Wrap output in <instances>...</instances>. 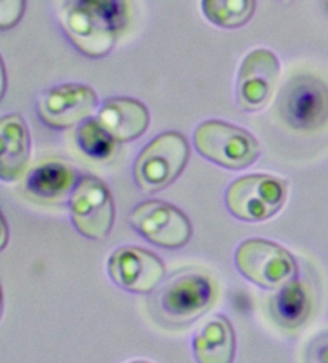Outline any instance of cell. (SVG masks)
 Here are the masks:
<instances>
[{"label":"cell","instance_id":"1","mask_svg":"<svg viewBox=\"0 0 328 363\" xmlns=\"http://www.w3.org/2000/svg\"><path fill=\"white\" fill-rule=\"evenodd\" d=\"M58 20L72 45L88 58H103L114 48L117 29L127 20L124 2H62Z\"/></svg>","mask_w":328,"mask_h":363},{"label":"cell","instance_id":"2","mask_svg":"<svg viewBox=\"0 0 328 363\" xmlns=\"http://www.w3.org/2000/svg\"><path fill=\"white\" fill-rule=\"evenodd\" d=\"M189 154V143L178 131L159 135L138 155L133 168L138 187L154 194L173 184L186 168Z\"/></svg>","mask_w":328,"mask_h":363},{"label":"cell","instance_id":"3","mask_svg":"<svg viewBox=\"0 0 328 363\" xmlns=\"http://www.w3.org/2000/svg\"><path fill=\"white\" fill-rule=\"evenodd\" d=\"M197 152L228 170H244L260 155V144L247 130L223 121L202 122L194 133Z\"/></svg>","mask_w":328,"mask_h":363},{"label":"cell","instance_id":"4","mask_svg":"<svg viewBox=\"0 0 328 363\" xmlns=\"http://www.w3.org/2000/svg\"><path fill=\"white\" fill-rule=\"evenodd\" d=\"M234 261L245 279L264 290H282L295 281L298 274V264L292 253L266 239L242 242Z\"/></svg>","mask_w":328,"mask_h":363},{"label":"cell","instance_id":"5","mask_svg":"<svg viewBox=\"0 0 328 363\" xmlns=\"http://www.w3.org/2000/svg\"><path fill=\"white\" fill-rule=\"evenodd\" d=\"M217 299L213 280L199 272H182L167 281L157 296V309L168 323L186 325L204 315Z\"/></svg>","mask_w":328,"mask_h":363},{"label":"cell","instance_id":"6","mask_svg":"<svg viewBox=\"0 0 328 363\" xmlns=\"http://www.w3.org/2000/svg\"><path fill=\"white\" fill-rule=\"evenodd\" d=\"M75 230L85 239L103 240L111 234L116 220L114 199L109 187L97 177H82L69 199Z\"/></svg>","mask_w":328,"mask_h":363},{"label":"cell","instance_id":"7","mask_svg":"<svg viewBox=\"0 0 328 363\" xmlns=\"http://www.w3.org/2000/svg\"><path fill=\"white\" fill-rule=\"evenodd\" d=\"M287 199V183L269 174L239 178L226 191V206L237 220L264 221L279 211Z\"/></svg>","mask_w":328,"mask_h":363},{"label":"cell","instance_id":"8","mask_svg":"<svg viewBox=\"0 0 328 363\" xmlns=\"http://www.w3.org/2000/svg\"><path fill=\"white\" fill-rule=\"evenodd\" d=\"M280 117L288 127L314 131L328 122V86L309 74L292 77L280 93Z\"/></svg>","mask_w":328,"mask_h":363},{"label":"cell","instance_id":"9","mask_svg":"<svg viewBox=\"0 0 328 363\" xmlns=\"http://www.w3.org/2000/svg\"><path fill=\"white\" fill-rule=\"evenodd\" d=\"M129 221L138 234L160 248H181L192 237L189 218L175 205L162 200H148L136 205Z\"/></svg>","mask_w":328,"mask_h":363},{"label":"cell","instance_id":"10","mask_svg":"<svg viewBox=\"0 0 328 363\" xmlns=\"http://www.w3.org/2000/svg\"><path fill=\"white\" fill-rule=\"evenodd\" d=\"M111 280L129 293L148 295L165 279V264L149 250L125 245L112 252L107 261Z\"/></svg>","mask_w":328,"mask_h":363},{"label":"cell","instance_id":"11","mask_svg":"<svg viewBox=\"0 0 328 363\" xmlns=\"http://www.w3.org/2000/svg\"><path fill=\"white\" fill-rule=\"evenodd\" d=\"M97 106V93L88 85L62 84L47 90L39 98L37 116L47 127L65 130L88 121Z\"/></svg>","mask_w":328,"mask_h":363},{"label":"cell","instance_id":"12","mask_svg":"<svg viewBox=\"0 0 328 363\" xmlns=\"http://www.w3.org/2000/svg\"><path fill=\"white\" fill-rule=\"evenodd\" d=\"M280 76L279 58L266 48L247 55L237 79V103L244 111H261L269 103Z\"/></svg>","mask_w":328,"mask_h":363},{"label":"cell","instance_id":"13","mask_svg":"<svg viewBox=\"0 0 328 363\" xmlns=\"http://www.w3.org/2000/svg\"><path fill=\"white\" fill-rule=\"evenodd\" d=\"M98 122L116 143H129L140 138L149 127V111L133 98H111L99 109Z\"/></svg>","mask_w":328,"mask_h":363},{"label":"cell","instance_id":"14","mask_svg":"<svg viewBox=\"0 0 328 363\" xmlns=\"http://www.w3.org/2000/svg\"><path fill=\"white\" fill-rule=\"evenodd\" d=\"M0 178L15 181L23 177L31 157V136L21 116L9 114L0 118Z\"/></svg>","mask_w":328,"mask_h":363},{"label":"cell","instance_id":"15","mask_svg":"<svg viewBox=\"0 0 328 363\" xmlns=\"http://www.w3.org/2000/svg\"><path fill=\"white\" fill-rule=\"evenodd\" d=\"M197 363H234L236 333L224 315H214L197 330L192 341Z\"/></svg>","mask_w":328,"mask_h":363},{"label":"cell","instance_id":"16","mask_svg":"<svg viewBox=\"0 0 328 363\" xmlns=\"http://www.w3.org/2000/svg\"><path fill=\"white\" fill-rule=\"evenodd\" d=\"M75 173L62 162H43L26 178V191L37 199L58 200L75 187Z\"/></svg>","mask_w":328,"mask_h":363},{"label":"cell","instance_id":"17","mask_svg":"<svg viewBox=\"0 0 328 363\" xmlns=\"http://www.w3.org/2000/svg\"><path fill=\"white\" fill-rule=\"evenodd\" d=\"M205 16L210 23L226 29L241 28L255 13L253 0H205L202 2Z\"/></svg>","mask_w":328,"mask_h":363},{"label":"cell","instance_id":"18","mask_svg":"<svg viewBox=\"0 0 328 363\" xmlns=\"http://www.w3.org/2000/svg\"><path fill=\"white\" fill-rule=\"evenodd\" d=\"M309 312L307 293L298 280L283 286L274 299V315L285 327H298Z\"/></svg>","mask_w":328,"mask_h":363},{"label":"cell","instance_id":"19","mask_svg":"<svg viewBox=\"0 0 328 363\" xmlns=\"http://www.w3.org/2000/svg\"><path fill=\"white\" fill-rule=\"evenodd\" d=\"M80 151L88 157L104 160L109 159L116 151V141L107 131L101 127L98 118H88L80 125L75 136Z\"/></svg>","mask_w":328,"mask_h":363},{"label":"cell","instance_id":"20","mask_svg":"<svg viewBox=\"0 0 328 363\" xmlns=\"http://www.w3.org/2000/svg\"><path fill=\"white\" fill-rule=\"evenodd\" d=\"M24 13V2H0V28L7 30L21 20Z\"/></svg>","mask_w":328,"mask_h":363},{"label":"cell","instance_id":"21","mask_svg":"<svg viewBox=\"0 0 328 363\" xmlns=\"http://www.w3.org/2000/svg\"><path fill=\"white\" fill-rule=\"evenodd\" d=\"M320 363H328V346H324L319 350Z\"/></svg>","mask_w":328,"mask_h":363},{"label":"cell","instance_id":"22","mask_svg":"<svg viewBox=\"0 0 328 363\" xmlns=\"http://www.w3.org/2000/svg\"><path fill=\"white\" fill-rule=\"evenodd\" d=\"M130 363H151L148 360H135V362H130Z\"/></svg>","mask_w":328,"mask_h":363}]
</instances>
